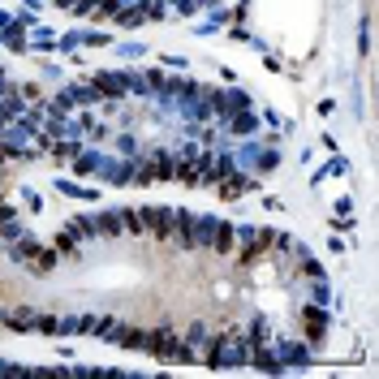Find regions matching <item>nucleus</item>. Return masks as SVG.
Instances as JSON below:
<instances>
[{
    "label": "nucleus",
    "instance_id": "nucleus-1",
    "mask_svg": "<svg viewBox=\"0 0 379 379\" xmlns=\"http://www.w3.org/2000/svg\"><path fill=\"white\" fill-rule=\"evenodd\" d=\"M99 233H95V220H91V211H78V216H73L69 224H65V229L57 233V241H52V250H57V255H73V250H78L82 241H95Z\"/></svg>",
    "mask_w": 379,
    "mask_h": 379
},
{
    "label": "nucleus",
    "instance_id": "nucleus-2",
    "mask_svg": "<svg viewBox=\"0 0 379 379\" xmlns=\"http://www.w3.org/2000/svg\"><path fill=\"white\" fill-rule=\"evenodd\" d=\"M147 353H156L160 362H194V358H198V353H190V349H186V341L177 336L168 323L151 332V345H147Z\"/></svg>",
    "mask_w": 379,
    "mask_h": 379
},
{
    "label": "nucleus",
    "instance_id": "nucleus-3",
    "mask_svg": "<svg viewBox=\"0 0 379 379\" xmlns=\"http://www.w3.org/2000/svg\"><path fill=\"white\" fill-rule=\"evenodd\" d=\"M276 241V229H259V224H237V246H241V263H259Z\"/></svg>",
    "mask_w": 379,
    "mask_h": 379
},
{
    "label": "nucleus",
    "instance_id": "nucleus-4",
    "mask_svg": "<svg viewBox=\"0 0 379 379\" xmlns=\"http://www.w3.org/2000/svg\"><path fill=\"white\" fill-rule=\"evenodd\" d=\"M323 336H327V311L311 302V306L302 311V341H306V345H323Z\"/></svg>",
    "mask_w": 379,
    "mask_h": 379
},
{
    "label": "nucleus",
    "instance_id": "nucleus-5",
    "mask_svg": "<svg viewBox=\"0 0 379 379\" xmlns=\"http://www.w3.org/2000/svg\"><path fill=\"white\" fill-rule=\"evenodd\" d=\"M134 181H172V156L168 151H156L151 160L138 164V177Z\"/></svg>",
    "mask_w": 379,
    "mask_h": 379
},
{
    "label": "nucleus",
    "instance_id": "nucleus-6",
    "mask_svg": "<svg viewBox=\"0 0 379 379\" xmlns=\"http://www.w3.org/2000/svg\"><path fill=\"white\" fill-rule=\"evenodd\" d=\"M172 237L181 250H198V220L190 211H172Z\"/></svg>",
    "mask_w": 379,
    "mask_h": 379
},
{
    "label": "nucleus",
    "instance_id": "nucleus-7",
    "mask_svg": "<svg viewBox=\"0 0 379 379\" xmlns=\"http://www.w3.org/2000/svg\"><path fill=\"white\" fill-rule=\"evenodd\" d=\"M147 216V233L156 241H172V207H142Z\"/></svg>",
    "mask_w": 379,
    "mask_h": 379
},
{
    "label": "nucleus",
    "instance_id": "nucleus-8",
    "mask_svg": "<svg viewBox=\"0 0 379 379\" xmlns=\"http://www.w3.org/2000/svg\"><path fill=\"white\" fill-rule=\"evenodd\" d=\"M233 246H237V224L216 220L211 233H207V250H216V255H233Z\"/></svg>",
    "mask_w": 379,
    "mask_h": 379
},
{
    "label": "nucleus",
    "instance_id": "nucleus-9",
    "mask_svg": "<svg viewBox=\"0 0 379 379\" xmlns=\"http://www.w3.org/2000/svg\"><path fill=\"white\" fill-rule=\"evenodd\" d=\"M91 91L95 95H104V99H121L125 91V73H108V69H99V73H91Z\"/></svg>",
    "mask_w": 379,
    "mask_h": 379
},
{
    "label": "nucleus",
    "instance_id": "nucleus-10",
    "mask_svg": "<svg viewBox=\"0 0 379 379\" xmlns=\"http://www.w3.org/2000/svg\"><path fill=\"white\" fill-rule=\"evenodd\" d=\"M276 358H281V366H306L311 362V345L306 341H289V345H272Z\"/></svg>",
    "mask_w": 379,
    "mask_h": 379
},
{
    "label": "nucleus",
    "instance_id": "nucleus-11",
    "mask_svg": "<svg viewBox=\"0 0 379 379\" xmlns=\"http://www.w3.org/2000/svg\"><path fill=\"white\" fill-rule=\"evenodd\" d=\"M0 323L13 327V332H35V327H39V311L17 306V311H9V315H0Z\"/></svg>",
    "mask_w": 379,
    "mask_h": 379
},
{
    "label": "nucleus",
    "instance_id": "nucleus-12",
    "mask_svg": "<svg viewBox=\"0 0 379 379\" xmlns=\"http://www.w3.org/2000/svg\"><path fill=\"white\" fill-rule=\"evenodd\" d=\"M220 198H241L246 190H255L259 181H255V177H241V172H229V177H220Z\"/></svg>",
    "mask_w": 379,
    "mask_h": 379
},
{
    "label": "nucleus",
    "instance_id": "nucleus-13",
    "mask_svg": "<svg viewBox=\"0 0 379 379\" xmlns=\"http://www.w3.org/2000/svg\"><path fill=\"white\" fill-rule=\"evenodd\" d=\"M117 345H121V349H130V353H147V345H151V332H147V327H121Z\"/></svg>",
    "mask_w": 379,
    "mask_h": 379
},
{
    "label": "nucleus",
    "instance_id": "nucleus-14",
    "mask_svg": "<svg viewBox=\"0 0 379 379\" xmlns=\"http://www.w3.org/2000/svg\"><path fill=\"white\" fill-rule=\"evenodd\" d=\"M95 99H99V95H95L91 87H65V91H61V99H57V108H65V112H69L73 104H95Z\"/></svg>",
    "mask_w": 379,
    "mask_h": 379
},
{
    "label": "nucleus",
    "instance_id": "nucleus-15",
    "mask_svg": "<svg viewBox=\"0 0 379 379\" xmlns=\"http://www.w3.org/2000/svg\"><path fill=\"white\" fill-rule=\"evenodd\" d=\"M117 216H121V233H134V237L147 233V216H142V207H121Z\"/></svg>",
    "mask_w": 379,
    "mask_h": 379
},
{
    "label": "nucleus",
    "instance_id": "nucleus-16",
    "mask_svg": "<svg viewBox=\"0 0 379 379\" xmlns=\"http://www.w3.org/2000/svg\"><path fill=\"white\" fill-rule=\"evenodd\" d=\"M91 220H95V233H99V237H108V241L121 237V216H117V211H95Z\"/></svg>",
    "mask_w": 379,
    "mask_h": 379
},
{
    "label": "nucleus",
    "instance_id": "nucleus-17",
    "mask_svg": "<svg viewBox=\"0 0 379 379\" xmlns=\"http://www.w3.org/2000/svg\"><path fill=\"white\" fill-rule=\"evenodd\" d=\"M255 112H250V108H237V112H229V130L237 134V138H250V134H255Z\"/></svg>",
    "mask_w": 379,
    "mask_h": 379
},
{
    "label": "nucleus",
    "instance_id": "nucleus-18",
    "mask_svg": "<svg viewBox=\"0 0 379 379\" xmlns=\"http://www.w3.org/2000/svg\"><path fill=\"white\" fill-rule=\"evenodd\" d=\"M121 319H112V315H99V323H95V336L99 341H108V345H117V336H121Z\"/></svg>",
    "mask_w": 379,
    "mask_h": 379
},
{
    "label": "nucleus",
    "instance_id": "nucleus-19",
    "mask_svg": "<svg viewBox=\"0 0 379 379\" xmlns=\"http://www.w3.org/2000/svg\"><path fill=\"white\" fill-rule=\"evenodd\" d=\"M57 259H61L57 250H43V246H39V255H35V259H27V267H31L35 276H43V272H52V267H57Z\"/></svg>",
    "mask_w": 379,
    "mask_h": 379
},
{
    "label": "nucleus",
    "instance_id": "nucleus-20",
    "mask_svg": "<svg viewBox=\"0 0 379 379\" xmlns=\"http://www.w3.org/2000/svg\"><path fill=\"white\" fill-rule=\"evenodd\" d=\"M69 160H73V172H82V177L99 168V156H95V151H82V147H78V151H73V156H69Z\"/></svg>",
    "mask_w": 379,
    "mask_h": 379
},
{
    "label": "nucleus",
    "instance_id": "nucleus-21",
    "mask_svg": "<svg viewBox=\"0 0 379 379\" xmlns=\"http://www.w3.org/2000/svg\"><path fill=\"white\" fill-rule=\"evenodd\" d=\"M82 5H87L91 17H112V13L121 9V0H82Z\"/></svg>",
    "mask_w": 379,
    "mask_h": 379
},
{
    "label": "nucleus",
    "instance_id": "nucleus-22",
    "mask_svg": "<svg viewBox=\"0 0 379 379\" xmlns=\"http://www.w3.org/2000/svg\"><path fill=\"white\" fill-rule=\"evenodd\" d=\"M112 17L121 22V27H142V22H147V9H142V5H134V9H117Z\"/></svg>",
    "mask_w": 379,
    "mask_h": 379
},
{
    "label": "nucleus",
    "instance_id": "nucleus-23",
    "mask_svg": "<svg viewBox=\"0 0 379 379\" xmlns=\"http://www.w3.org/2000/svg\"><path fill=\"white\" fill-rule=\"evenodd\" d=\"M246 341H250V345H267V341H272V327H267V319H255V323H250Z\"/></svg>",
    "mask_w": 379,
    "mask_h": 379
},
{
    "label": "nucleus",
    "instance_id": "nucleus-24",
    "mask_svg": "<svg viewBox=\"0 0 379 379\" xmlns=\"http://www.w3.org/2000/svg\"><path fill=\"white\" fill-rule=\"evenodd\" d=\"M142 78H147V91H164L168 87V73H160V69H147Z\"/></svg>",
    "mask_w": 379,
    "mask_h": 379
},
{
    "label": "nucleus",
    "instance_id": "nucleus-25",
    "mask_svg": "<svg viewBox=\"0 0 379 379\" xmlns=\"http://www.w3.org/2000/svg\"><path fill=\"white\" fill-rule=\"evenodd\" d=\"M61 190H65L69 198H87V203H95V190H87V186H73V181H61Z\"/></svg>",
    "mask_w": 379,
    "mask_h": 379
},
{
    "label": "nucleus",
    "instance_id": "nucleus-26",
    "mask_svg": "<svg viewBox=\"0 0 379 379\" xmlns=\"http://www.w3.org/2000/svg\"><path fill=\"white\" fill-rule=\"evenodd\" d=\"M57 323H61V315H43V311H39V327H35V332H43V336H57Z\"/></svg>",
    "mask_w": 379,
    "mask_h": 379
},
{
    "label": "nucleus",
    "instance_id": "nucleus-27",
    "mask_svg": "<svg viewBox=\"0 0 379 379\" xmlns=\"http://www.w3.org/2000/svg\"><path fill=\"white\" fill-rule=\"evenodd\" d=\"M311 297L319 302V306H327V302H332V293H327V281H323V276H319V281L311 285Z\"/></svg>",
    "mask_w": 379,
    "mask_h": 379
},
{
    "label": "nucleus",
    "instance_id": "nucleus-28",
    "mask_svg": "<svg viewBox=\"0 0 379 379\" xmlns=\"http://www.w3.org/2000/svg\"><path fill=\"white\" fill-rule=\"evenodd\" d=\"M186 341H190V345H203V341H207V327H203V323H190V327H186Z\"/></svg>",
    "mask_w": 379,
    "mask_h": 379
},
{
    "label": "nucleus",
    "instance_id": "nucleus-29",
    "mask_svg": "<svg viewBox=\"0 0 379 379\" xmlns=\"http://www.w3.org/2000/svg\"><path fill=\"white\" fill-rule=\"evenodd\" d=\"M371 47V17H362V52Z\"/></svg>",
    "mask_w": 379,
    "mask_h": 379
}]
</instances>
